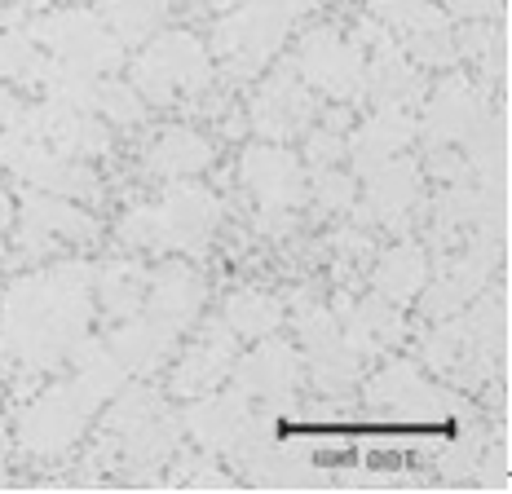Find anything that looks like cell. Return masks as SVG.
<instances>
[{"instance_id":"6da1fadb","label":"cell","mask_w":512,"mask_h":494,"mask_svg":"<svg viewBox=\"0 0 512 494\" xmlns=\"http://www.w3.org/2000/svg\"><path fill=\"white\" fill-rule=\"evenodd\" d=\"M309 9V0H239L230 18L217 23V49L239 67H261L283 45L287 27Z\"/></svg>"},{"instance_id":"7a4b0ae2","label":"cell","mask_w":512,"mask_h":494,"mask_svg":"<svg viewBox=\"0 0 512 494\" xmlns=\"http://www.w3.org/2000/svg\"><path fill=\"white\" fill-rule=\"evenodd\" d=\"M36 36L45 40L58 58H67L71 71H98L106 62L120 58L115 36L93 14H84V9H58V14L40 18Z\"/></svg>"},{"instance_id":"3957f363","label":"cell","mask_w":512,"mask_h":494,"mask_svg":"<svg viewBox=\"0 0 512 494\" xmlns=\"http://www.w3.org/2000/svg\"><path fill=\"white\" fill-rule=\"evenodd\" d=\"M137 80L151 89V98L168 102L173 89H199V84L208 80V58L190 36L173 31V36H159L155 45L142 53V62H137Z\"/></svg>"},{"instance_id":"277c9868","label":"cell","mask_w":512,"mask_h":494,"mask_svg":"<svg viewBox=\"0 0 512 494\" xmlns=\"http://www.w3.org/2000/svg\"><path fill=\"white\" fill-rule=\"evenodd\" d=\"M301 71L314 84H323L327 93H349L362 80V53L358 45L340 40L332 27H323L301 45Z\"/></svg>"},{"instance_id":"5b68a950","label":"cell","mask_w":512,"mask_h":494,"mask_svg":"<svg viewBox=\"0 0 512 494\" xmlns=\"http://www.w3.org/2000/svg\"><path fill=\"white\" fill-rule=\"evenodd\" d=\"M80 420H84V406H76V397L67 389L49 393L23 411V420H18L23 424L18 428V442L27 450H36V455H53V450H62L71 437H76Z\"/></svg>"},{"instance_id":"8992f818","label":"cell","mask_w":512,"mask_h":494,"mask_svg":"<svg viewBox=\"0 0 512 494\" xmlns=\"http://www.w3.org/2000/svg\"><path fill=\"white\" fill-rule=\"evenodd\" d=\"M243 177L256 190V199L265 208H287L305 195V181H301V164L287 155L283 146H252L243 155Z\"/></svg>"},{"instance_id":"52a82bcc","label":"cell","mask_w":512,"mask_h":494,"mask_svg":"<svg viewBox=\"0 0 512 494\" xmlns=\"http://www.w3.org/2000/svg\"><path fill=\"white\" fill-rule=\"evenodd\" d=\"M256 128H261L270 142H287V137H296L309 120V98L301 93V84L292 80V75H279V80L265 84L261 102H256Z\"/></svg>"},{"instance_id":"ba28073f","label":"cell","mask_w":512,"mask_h":494,"mask_svg":"<svg viewBox=\"0 0 512 494\" xmlns=\"http://www.w3.org/2000/svg\"><path fill=\"white\" fill-rule=\"evenodd\" d=\"M230 358H234V340L226 331L212 327L208 336L186 353V362L177 367V393H208L212 384L230 371Z\"/></svg>"},{"instance_id":"9c48e42d","label":"cell","mask_w":512,"mask_h":494,"mask_svg":"<svg viewBox=\"0 0 512 494\" xmlns=\"http://www.w3.org/2000/svg\"><path fill=\"white\" fill-rule=\"evenodd\" d=\"M208 159H212V146L204 137L186 133V128H168L164 137H155L146 164H151V173H159V177H190V173H199Z\"/></svg>"},{"instance_id":"30bf717a","label":"cell","mask_w":512,"mask_h":494,"mask_svg":"<svg viewBox=\"0 0 512 494\" xmlns=\"http://www.w3.org/2000/svg\"><path fill=\"white\" fill-rule=\"evenodd\" d=\"M199 296H204V287H199V278L190 274L186 265H168V270H159V278H155V314L164 318L168 327H181L186 318H195Z\"/></svg>"},{"instance_id":"8fae6325","label":"cell","mask_w":512,"mask_h":494,"mask_svg":"<svg viewBox=\"0 0 512 494\" xmlns=\"http://www.w3.org/2000/svg\"><path fill=\"white\" fill-rule=\"evenodd\" d=\"M420 283H424V256L411 243H398L376 270V287L389 300H411L420 292Z\"/></svg>"},{"instance_id":"7c38bea8","label":"cell","mask_w":512,"mask_h":494,"mask_svg":"<svg viewBox=\"0 0 512 494\" xmlns=\"http://www.w3.org/2000/svg\"><path fill=\"white\" fill-rule=\"evenodd\" d=\"M164 14H168V0H106V18H111L115 36H120L124 45L151 36V31L164 23Z\"/></svg>"},{"instance_id":"4fadbf2b","label":"cell","mask_w":512,"mask_h":494,"mask_svg":"<svg viewBox=\"0 0 512 494\" xmlns=\"http://www.w3.org/2000/svg\"><path fill=\"white\" fill-rule=\"evenodd\" d=\"M407 133H411V128H407V120H402L398 111H380L376 120L367 124V133H362V142H358V159H362V164L371 159V168H380L384 159L393 155V150L407 142Z\"/></svg>"},{"instance_id":"5bb4252c","label":"cell","mask_w":512,"mask_h":494,"mask_svg":"<svg viewBox=\"0 0 512 494\" xmlns=\"http://www.w3.org/2000/svg\"><path fill=\"white\" fill-rule=\"evenodd\" d=\"M226 318L243 336H265V331H274V322H279V305L265 292H239V296H230Z\"/></svg>"},{"instance_id":"9a60e30c","label":"cell","mask_w":512,"mask_h":494,"mask_svg":"<svg viewBox=\"0 0 512 494\" xmlns=\"http://www.w3.org/2000/svg\"><path fill=\"white\" fill-rule=\"evenodd\" d=\"M411 199H415V173L402 164L384 168L376 177V186H371V203H376V212L384 221H398V212H407Z\"/></svg>"},{"instance_id":"2e32d148","label":"cell","mask_w":512,"mask_h":494,"mask_svg":"<svg viewBox=\"0 0 512 494\" xmlns=\"http://www.w3.org/2000/svg\"><path fill=\"white\" fill-rule=\"evenodd\" d=\"M36 71H40V58L31 49V40L18 36V31H0V75H9V80H36Z\"/></svg>"},{"instance_id":"e0dca14e","label":"cell","mask_w":512,"mask_h":494,"mask_svg":"<svg viewBox=\"0 0 512 494\" xmlns=\"http://www.w3.org/2000/svg\"><path fill=\"white\" fill-rule=\"evenodd\" d=\"M137 292H142V270H133V265H111V270L102 274V296L115 314H120V309L133 314Z\"/></svg>"},{"instance_id":"ac0fdd59","label":"cell","mask_w":512,"mask_h":494,"mask_svg":"<svg viewBox=\"0 0 512 494\" xmlns=\"http://www.w3.org/2000/svg\"><path fill=\"white\" fill-rule=\"evenodd\" d=\"M102 102H111V115L115 120H142V106H137V98L128 89H120V84H111V89H102Z\"/></svg>"},{"instance_id":"d6986e66","label":"cell","mask_w":512,"mask_h":494,"mask_svg":"<svg viewBox=\"0 0 512 494\" xmlns=\"http://www.w3.org/2000/svg\"><path fill=\"white\" fill-rule=\"evenodd\" d=\"M446 5H451L455 14H464V18H486V14L495 18L504 0H446Z\"/></svg>"},{"instance_id":"ffe728a7","label":"cell","mask_w":512,"mask_h":494,"mask_svg":"<svg viewBox=\"0 0 512 494\" xmlns=\"http://www.w3.org/2000/svg\"><path fill=\"white\" fill-rule=\"evenodd\" d=\"M212 5H217V9H234V5H239V0H212Z\"/></svg>"}]
</instances>
